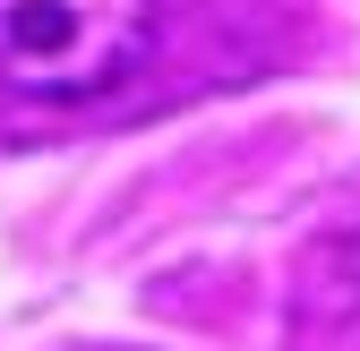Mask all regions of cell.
<instances>
[{
    "mask_svg": "<svg viewBox=\"0 0 360 351\" xmlns=\"http://www.w3.org/2000/svg\"><path fill=\"white\" fill-rule=\"evenodd\" d=\"M155 43L163 0H0V86L26 103H103Z\"/></svg>",
    "mask_w": 360,
    "mask_h": 351,
    "instance_id": "obj_1",
    "label": "cell"
}]
</instances>
